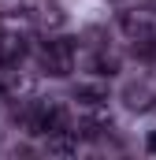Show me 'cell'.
Listing matches in <instances>:
<instances>
[{
	"instance_id": "obj_1",
	"label": "cell",
	"mask_w": 156,
	"mask_h": 160,
	"mask_svg": "<svg viewBox=\"0 0 156 160\" xmlns=\"http://www.w3.org/2000/svg\"><path fill=\"white\" fill-rule=\"evenodd\" d=\"M41 67L52 78H67L75 71V38H52L41 45Z\"/></svg>"
},
{
	"instance_id": "obj_2",
	"label": "cell",
	"mask_w": 156,
	"mask_h": 160,
	"mask_svg": "<svg viewBox=\"0 0 156 160\" xmlns=\"http://www.w3.org/2000/svg\"><path fill=\"white\" fill-rule=\"evenodd\" d=\"M75 101L85 112H100L112 97H108V86H104V82H78L75 86Z\"/></svg>"
},
{
	"instance_id": "obj_3",
	"label": "cell",
	"mask_w": 156,
	"mask_h": 160,
	"mask_svg": "<svg viewBox=\"0 0 156 160\" xmlns=\"http://www.w3.org/2000/svg\"><path fill=\"white\" fill-rule=\"evenodd\" d=\"M119 26L126 30V38H153L156 34V15H145V11H119Z\"/></svg>"
},
{
	"instance_id": "obj_4",
	"label": "cell",
	"mask_w": 156,
	"mask_h": 160,
	"mask_svg": "<svg viewBox=\"0 0 156 160\" xmlns=\"http://www.w3.org/2000/svg\"><path fill=\"white\" fill-rule=\"evenodd\" d=\"M123 104H126L130 112H153V108H156L153 86H145V82H130V86L123 89Z\"/></svg>"
},
{
	"instance_id": "obj_5",
	"label": "cell",
	"mask_w": 156,
	"mask_h": 160,
	"mask_svg": "<svg viewBox=\"0 0 156 160\" xmlns=\"http://www.w3.org/2000/svg\"><path fill=\"white\" fill-rule=\"evenodd\" d=\"M26 38H19V34H7V38H0V67L4 71H15L22 60H26Z\"/></svg>"
},
{
	"instance_id": "obj_6",
	"label": "cell",
	"mask_w": 156,
	"mask_h": 160,
	"mask_svg": "<svg viewBox=\"0 0 156 160\" xmlns=\"http://www.w3.org/2000/svg\"><path fill=\"white\" fill-rule=\"evenodd\" d=\"M45 149L56 153V157H71V153L78 149V138H75V134H67V130H63V134H48Z\"/></svg>"
},
{
	"instance_id": "obj_7",
	"label": "cell",
	"mask_w": 156,
	"mask_h": 160,
	"mask_svg": "<svg viewBox=\"0 0 156 160\" xmlns=\"http://www.w3.org/2000/svg\"><path fill=\"white\" fill-rule=\"evenodd\" d=\"M89 71L100 75V78H112V75H119V56H112V52H97V56L89 60Z\"/></svg>"
},
{
	"instance_id": "obj_8",
	"label": "cell",
	"mask_w": 156,
	"mask_h": 160,
	"mask_svg": "<svg viewBox=\"0 0 156 160\" xmlns=\"http://www.w3.org/2000/svg\"><path fill=\"white\" fill-rule=\"evenodd\" d=\"M145 149H149V153H153V157H156V130H153V134H149V138H145Z\"/></svg>"
}]
</instances>
